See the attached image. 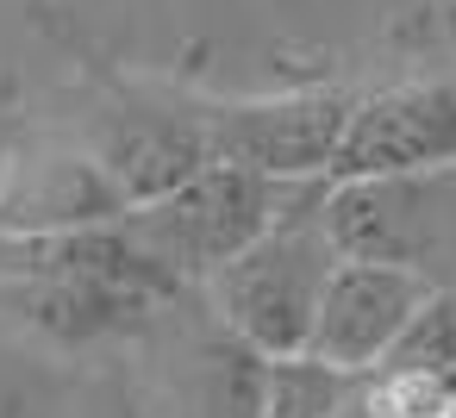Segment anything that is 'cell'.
<instances>
[{
	"label": "cell",
	"instance_id": "cell-1",
	"mask_svg": "<svg viewBox=\"0 0 456 418\" xmlns=\"http://www.w3.org/2000/svg\"><path fill=\"white\" fill-rule=\"evenodd\" d=\"M325 194L288 206L263 237H250L238 256H225L200 281V293L213 300V318L225 331H238L256 356H288V350L313 343L319 293L338 262V244L325 237V219H319Z\"/></svg>",
	"mask_w": 456,
	"mask_h": 418
},
{
	"label": "cell",
	"instance_id": "cell-2",
	"mask_svg": "<svg viewBox=\"0 0 456 418\" xmlns=\"http://www.w3.org/2000/svg\"><path fill=\"white\" fill-rule=\"evenodd\" d=\"M331 188V175H313V181H275V175H256V169H238V163H207L200 175H188L182 188L144 200V206H126V219L138 225V237L188 281L200 287L225 256H238L250 237H263L288 206L300 200H319Z\"/></svg>",
	"mask_w": 456,
	"mask_h": 418
},
{
	"label": "cell",
	"instance_id": "cell-3",
	"mask_svg": "<svg viewBox=\"0 0 456 418\" xmlns=\"http://www.w3.org/2000/svg\"><path fill=\"white\" fill-rule=\"evenodd\" d=\"M319 219L338 256L400 262L437 287H456V163L331 181Z\"/></svg>",
	"mask_w": 456,
	"mask_h": 418
},
{
	"label": "cell",
	"instance_id": "cell-4",
	"mask_svg": "<svg viewBox=\"0 0 456 418\" xmlns=\"http://www.w3.org/2000/svg\"><path fill=\"white\" fill-rule=\"evenodd\" d=\"M350 107H356L350 94L313 88V94H269V100H219V107H200V125L219 163H238L275 181H313V175H331Z\"/></svg>",
	"mask_w": 456,
	"mask_h": 418
},
{
	"label": "cell",
	"instance_id": "cell-5",
	"mask_svg": "<svg viewBox=\"0 0 456 418\" xmlns=\"http://www.w3.org/2000/svg\"><path fill=\"white\" fill-rule=\"evenodd\" d=\"M456 163V82H406L350 107V125L331 157V181L437 169Z\"/></svg>",
	"mask_w": 456,
	"mask_h": 418
},
{
	"label": "cell",
	"instance_id": "cell-6",
	"mask_svg": "<svg viewBox=\"0 0 456 418\" xmlns=\"http://www.w3.org/2000/svg\"><path fill=\"white\" fill-rule=\"evenodd\" d=\"M431 287L437 281H425L419 269L375 262V256H338L325 275L306 350L338 356V362H381V350L400 337V325L419 312V300Z\"/></svg>",
	"mask_w": 456,
	"mask_h": 418
},
{
	"label": "cell",
	"instance_id": "cell-7",
	"mask_svg": "<svg viewBox=\"0 0 456 418\" xmlns=\"http://www.w3.org/2000/svg\"><path fill=\"white\" fill-rule=\"evenodd\" d=\"M94 163L113 175L126 206H144V200L182 188L188 175H200L213 163V144H207L200 113H169V107H151V100H126L101 119Z\"/></svg>",
	"mask_w": 456,
	"mask_h": 418
},
{
	"label": "cell",
	"instance_id": "cell-8",
	"mask_svg": "<svg viewBox=\"0 0 456 418\" xmlns=\"http://www.w3.org/2000/svg\"><path fill=\"white\" fill-rule=\"evenodd\" d=\"M0 306L20 325H32L45 343H63V350L132 337L163 312L157 293H138V287H119L101 275H7L0 281Z\"/></svg>",
	"mask_w": 456,
	"mask_h": 418
},
{
	"label": "cell",
	"instance_id": "cell-9",
	"mask_svg": "<svg viewBox=\"0 0 456 418\" xmlns=\"http://www.w3.org/2000/svg\"><path fill=\"white\" fill-rule=\"evenodd\" d=\"M256 418H381L375 362H338L319 350L263 356Z\"/></svg>",
	"mask_w": 456,
	"mask_h": 418
},
{
	"label": "cell",
	"instance_id": "cell-10",
	"mask_svg": "<svg viewBox=\"0 0 456 418\" xmlns=\"http://www.w3.org/2000/svg\"><path fill=\"white\" fill-rule=\"evenodd\" d=\"M119 213H126V194L94 157L45 163L26 181L7 175V194H0V231H63V225H94Z\"/></svg>",
	"mask_w": 456,
	"mask_h": 418
},
{
	"label": "cell",
	"instance_id": "cell-11",
	"mask_svg": "<svg viewBox=\"0 0 456 418\" xmlns=\"http://www.w3.org/2000/svg\"><path fill=\"white\" fill-rule=\"evenodd\" d=\"M375 368L381 381H412V387H437L456 399V287H431Z\"/></svg>",
	"mask_w": 456,
	"mask_h": 418
},
{
	"label": "cell",
	"instance_id": "cell-12",
	"mask_svg": "<svg viewBox=\"0 0 456 418\" xmlns=\"http://www.w3.org/2000/svg\"><path fill=\"white\" fill-rule=\"evenodd\" d=\"M0 418H63V393L38 362L0 356Z\"/></svg>",
	"mask_w": 456,
	"mask_h": 418
},
{
	"label": "cell",
	"instance_id": "cell-13",
	"mask_svg": "<svg viewBox=\"0 0 456 418\" xmlns=\"http://www.w3.org/2000/svg\"><path fill=\"white\" fill-rule=\"evenodd\" d=\"M94 418H144V412H138L132 399H113V406H107V412H94Z\"/></svg>",
	"mask_w": 456,
	"mask_h": 418
},
{
	"label": "cell",
	"instance_id": "cell-14",
	"mask_svg": "<svg viewBox=\"0 0 456 418\" xmlns=\"http://www.w3.org/2000/svg\"><path fill=\"white\" fill-rule=\"evenodd\" d=\"M7 175H13V144L0 138V194H7Z\"/></svg>",
	"mask_w": 456,
	"mask_h": 418
},
{
	"label": "cell",
	"instance_id": "cell-15",
	"mask_svg": "<svg viewBox=\"0 0 456 418\" xmlns=\"http://www.w3.org/2000/svg\"><path fill=\"white\" fill-rule=\"evenodd\" d=\"M7 256H13V231H0V275H7Z\"/></svg>",
	"mask_w": 456,
	"mask_h": 418
}]
</instances>
